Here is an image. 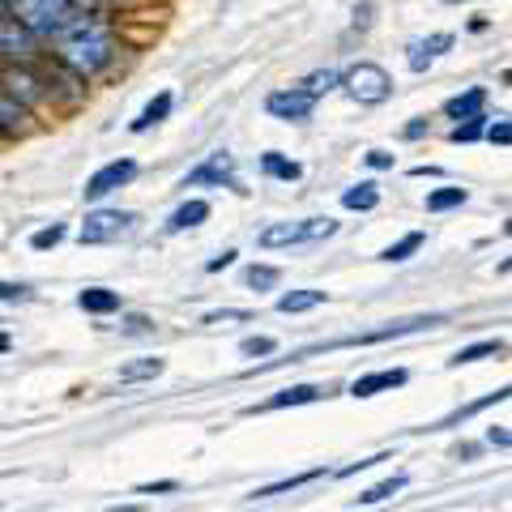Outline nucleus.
Returning <instances> with one entry per match:
<instances>
[{
  "mask_svg": "<svg viewBox=\"0 0 512 512\" xmlns=\"http://www.w3.org/2000/svg\"><path fill=\"white\" fill-rule=\"evenodd\" d=\"M111 52H116V43H111V30L99 18H73L56 35V56L77 77H94L99 69H107Z\"/></svg>",
  "mask_w": 512,
  "mask_h": 512,
  "instance_id": "1",
  "label": "nucleus"
},
{
  "mask_svg": "<svg viewBox=\"0 0 512 512\" xmlns=\"http://www.w3.org/2000/svg\"><path fill=\"white\" fill-rule=\"evenodd\" d=\"M9 18L35 39H56L77 18V5L73 0H9Z\"/></svg>",
  "mask_w": 512,
  "mask_h": 512,
  "instance_id": "2",
  "label": "nucleus"
},
{
  "mask_svg": "<svg viewBox=\"0 0 512 512\" xmlns=\"http://www.w3.org/2000/svg\"><path fill=\"white\" fill-rule=\"evenodd\" d=\"M338 86L350 94L355 103H363V107H376V103H384L393 94V77L380 69V64H372V60H359L355 69H346V73H338Z\"/></svg>",
  "mask_w": 512,
  "mask_h": 512,
  "instance_id": "3",
  "label": "nucleus"
},
{
  "mask_svg": "<svg viewBox=\"0 0 512 512\" xmlns=\"http://www.w3.org/2000/svg\"><path fill=\"white\" fill-rule=\"evenodd\" d=\"M133 227H137V214L128 210H94L82 222V244H111V239L128 235Z\"/></svg>",
  "mask_w": 512,
  "mask_h": 512,
  "instance_id": "4",
  "label": "nucleus"
},
{
  "mask_svg": "<svg viewBox=\"0 0 512 512\" xmlns=\"http://www.w3.org/2000/svg\"><path fill=\"white\" fill-rule=\"evenodd\" d=\"M265 107H269V116L274 120H308L312 116V107H316V99L303 86H291V90H274L265 99Z\"/></svg>",
  "mask_w": 512,
  "mask_h": 512,
  "instance_id": "5",
  "label": "nucleus"
},
{
  "mask_svg": "<svg viewBox=\"0 0 512 512\" xmlns=\"http://www.w3.org/2000/svg\"><path fill=\"white\" fill-rule=\"evenodd\" d=\"M137 175V163L133 158H116V163H107V167H99L86 180V201H99V197H107V192H116V188H124L128 180Z\"/></svg>",
  "mask_w": 512,
  "mask_h": 512,
  "instance_id": "6",
  "label": "nucleus"
},
{
  "mask_svg": "<svg viewBox=\"0 0 512 512\" xmlns=\"http://www.w3.org/2000/svg\"><path fill=\"white\" fill-rule=\"evenodd\" d=\"M188 184H235V158L227 154V150H218V154H210L205 163L197 167V171H188V180H184V188Z\"/></svg>",
  "mask_w": 512,
  "mask_h": 512,
  "instance_id": "7",
  "label": "nucleus"
},
{
  "mask_svg": "<svg viewBox=\"0 0 512 512\" xmlns=\"http://www.w3.org/2000/svg\"><path fill=\"white\" fill-rule=\"evenodd\" d=\"M406 384V372L402 367H384V372H372V376H359L350 384V397H376V393H389V389H402Z\"/></svg>",
  "mask_w": 512,
  "mask_h": 512,
  "instance_id": "8",
  "label": "nucleus"
},
{
  "mask_svg": "<svg viewBox=\"0 0 512 512\" xmlns=\"http://www.w3.org/2000/svg\"><path fill=\"white\" fill-rule=\"evenodd\" d=\"M453 47V35H427V39H414L410 47H406V64L414 73H423V69H431V60H436L440 52H448Z\"/></svg>",
  "mask_w": 512,
  "mask_h": 512,
  "instance_id": "9",
  "label": "nucleus"
},
{
  "mask_svg": "<svg viewBox=\"0 0 512 512\" xmlns=\"http://www.w3.org/2000/svg\"><path fill=\"white\" fill-rule=\"evenodd\" d=\"M30 47H35V35H30L26 26H18L13 18H0V52L5 56H30Z\"/></svg>",
  "mask_w": 512,
  "mask_h": 512,
  "instance_id": "10",
  "label": "nucleus"
},
{
  "mask_svg": "<svg viewBox=\"0 0 512 512\" xmlns=\"http://www.w3.org/2000/svg\"><path fill=\"white\" fill-rule=\"evenodd\" d=\"M261 248H291V244H303V222H274L256 235Z\"/></svg>",
  "mask_w": 512,
  "mask_h": 512,
  "instance_id": "11",
  "label": "nucleus"
},
{
  "mask_svg": "<svg viewBox=\"0 0 512 512\" xmlns=\"http://www.w3.org/2000/svg\"><path fill=\"white\" fill-rule=\"evenodd\" d=\"M205 218H210V205H205V201H184L180 210H175V214L167 218V231H171V235L192 231V227H201Z\"/></svg>",
  "mask_w": 512,
  "mask_h": 512,
  "instance_id": "12",
  "label": "nucleus"
},
{
  "mask_svg": "<svg viewBox=\"0 0 512 512\" xmlns=\"http://www.w3.org/2000/svg\"><path fill=\"white\" fill-rule=\"evenodd\" d=\"M325 393L320 384H295V389H282V393H274L269 402L261 406V410H286V406H308V402H316V397Z\"/></svg>",
  "mask_w": 512,
  "mask_h": 512,
  "instance_id": "13",
  "label": "nucleus"
},
{
  "mask_svg": "<svg viewBox=\"0 0 512 512\" xmlns=\"http://www.w3.org/2000/svg\"><path fill=\"white\" fill-rule=\"evenodd\" d=\"M483 103H487V90L474 86V90H466V94H457V99H448V103H444V116H448V120H466V116H478V111H483Z\"/></svg>",
  "mask_w": 512,
  "mask_h": 512,
  "instance_id": "14",
  "label": "nucleus"
},
{
  "mask_svg": "<svg viewBox=\"0 0 512 512\" xmlns=\"http://www.w3.org/2000/svg\"><path fill=\"white\" fill-rule=\"evenodd\" d=\"M316 478H325V466H316V470H303L295 478H282V483H269V487H256L248 500H274V495H286V491H295L303 483H316Z\"/></svg>",
  "mask_w": 512,
  "mask_h": 512,
  "instance_id": "15",
  "label": "nucleus"
},
{
  "mask_svg": "<svg viewBox=\"0 0 512 512\" xmlns=\"http://www.w3.org/2000/svg\"><path fill=\"white\" fill-rule=\"evenodd\" d=\"M261 171L269 175V180H286V184L299 180V175H303V167H299V163H291V158H282L278 150L261 154Z\"/></svg>",
  "mask_w": 512,
  "mask_h": 512,
  "instance_id": "16",
  "label": "nucleus"
},
{
  "mask_svg": "<svg viewBox=\"0 0 512 512\" xmlns=\"http://www.w3.org/2000/svg\"><path fill=\"white\" fill-rule=\"evenodd\" d=\"M77 303H82V312L103 316V312H116L120 308V295L116 291H103V286H90V291L77 295Z\"/></svg>",
  "mask_w": 512,
  "mask_h": 512,
  "instance_id": "17",
  "label": "nucleus"
},
{
  "mask_svg": "<svg viewBox=\"0 0 512 512\" xmlns=\"http://www.w3.org/2000/svg\"><path fill=\"white\" fill-rule=\"evenodd\" d=\"M167 116H171V94L163 90V94H158V99H154V103H150V107L133 120V133H150V128H154V124H163Z\"/></svg>",
  "mask_w": 512,
  "mask_h": 512,
  "instance_id": "18",
  "label": "nucleus"
},
{
  "mask_svg": "<svg viewBox=\"0 0 512 512\" xmlns=\"http://www.w3.org/2000/svg\"><path fill=\"white\" fill-rule=\"evenodd\" d=\"M320 303H325V291H291V295H282V299H278V312L295 316V312H312V308H320Z\"/></svg>",
  "mask_w": 512,
  "mask_h": 512,
  "instance_id": "19",
  "label": "nucleus"
},
{
  "mask_svg": "<svg viewBox=\"0 0 512 512\" xmlns=\"http://www.w3.org/2000/svg\"><path fill=\"white\" fill-rule=\"evenodd\" d=\"M423 239H427L423 231H410V235H402V239H397V244H389V248L380 252V261H389V265H393V261H410V256L423 248Z\"/></svg>",
  "mask_w": 512,
  "mask_h": 512,
  "instance_id": "20",
  "label": "nucleus"
},
{
  "mask_svg": "<svg viewBox=\"0 0 512 512\" xmlns=\"http://www.w3.org/2000/svg\"><path fill=\"white\" fill-rule=\"evenodd\" d=\"M342 205H346V210H376L380 192H376V184H355V188L342 192Z\"/></svg>",
  "mask_w": 512,
  "mask_h": 512,
  "instance_id": "21",
  "label": "nucleus"
},
{
  "mask_svg": "<svg viewBox=\"0 0 512 512\" xmlns=\"http://www.w3.org/2000/svg\"><path fill=\"white\" fill-rule=\"evenodd\" d=\"M491 355H504V342L500 338H491V342H478V346H466V350H457L453 359V367H461V363H478V359H491Z\"/></svg>",
  "mask_w": 512,
  "mask_h": 512,
  "instance_id": "22",
  "label": "nucleus"
},
{
  "mask_svg": "<svg viewBox=\"0 0 512 512\" xmlns=\"http://www.w3.org/2000/svg\"><path fill=\"white\" fill-rule=\"evenodd\" d=\"M402 487H406V474H393V478H384V483H376L372 491H363L355 504H384V500H393Z\"/></svg>",
  "mask_w": 512,
  "mask_h": 512,
  "instance_id": "23",
  "label": "nucleus"
},
{
  "mask_svg": "<svg viewBox=\"0 0 512 512\" xmlns=\"http://www.w3.org/2000/svg\"><path fill=\"white\" fill-rule=\"evenodd\" d=\"M163 376V359H137V363H124L120 367V380L133 384V380H154Z\"/></svg>",
  "mask_w": 512,
  "mask_h": 512,
  "instance_id": "24",
  "label": "nucleus"
},
{
  "mask_svg": "<svg viewBox=\"0 0 512 512\" xmlns=\"http://www.w3.org/2000/svg\"><path fill=\"white\" fill-rule=\"evenodd\" d=\"M453 205H466V188H436V192H427V210L431 214H444V210H453Z\"/></svg>",
  "mask_w": 512,
  "mask_h": 512,
  "instance_id": "25",
  "label": "nucleus"
},
{
  "mask_svg": "<svg viewBox=\"0 0 512 512\" xmlns=\"http://www.w3.org/2000/svg\"><path fill=\"white\" fill-rule=\"evenodd\" d=\"M244 282L252 286V291H274V286L282 282V274H278L274 265H252L248 274H244Z\"/></svg>",
  "mask_w": 512,
  "mask_h": 512,
  "instance_id": "26",
  "label": "nucleus"
},
{
  "mask_svg": "<svg viewBox=\"0 0 512 512\" xmlns=\"http://www.w3.org/2000/svg\"><path fill=\"white\" fill-rule=\"evenodd\" d=\"M333 86H338V69H316L312 77H303V90H308L312 99H320V94L333 90Z\"/></svg>",
  "mask_w": 512,
  "mask_h": 512,
  "instance_id": "27",
  "label": "nucleus"
},
{
  "mask_svg": "<svg viewBox=\"0 0 512 512\" xmlns=\"http://www.w3.org/2000/svg\"><path fill=\"white\" fill-rule=\"evenodd\" d=\"M244 320H252V312L244 308H227V312H210L201 320V325H214V329H231V325H244Z\"/></svg>",
  "mask_w": 512,
  "mask_h": 512,
  "instance_id": "28",
  "label": "nucleus"
},
{
  "mask_svg": "<svg viewBox=\"0 0 512 512\" xmlns=\"http://www.w3.org/2000/svg\"><path fill=\"white\" fill-rule=\"evenodd\" d=\"M333 231H338V222H333V218H308V222H303V244H316V239H329Z\"/></svg>",
  "mask_w": 512,
  "mask_h": 512,
  "instance_id": "29",
  "label": "nucleus"
},
{
  "mask_svg": "<svg viewBox=\"0 0 512 512\" xmlns=\"http://www.w3.org/2000/svg\"><path fill=\"white\" fill-rule=\"evenodd\" d=\"M483 120H487L483 111H478V116H466V124H457L448 137H453V141H478V137H483V128H487Z\"/></svg>",
  "mask_w": 512,
  "mask_h": 512,
  "instance_id": "30",
  "label": "nucleus"
},
{
  "mask_svg": "<svg viewBox=\"0 0 512 512\" xmlns=\"http://www.w3.org/2000/svg\"><path fill=\"white\" fill-rule=\"evenodd\" d=\"M278 342L274 338H248V342H239V355L244 359H265V355H274Z\"/></svg>",
  "mask_w": 512,
  "mask_h": 512,
  "instance_id": "31",
  "label": "nucleus"
},
{
  "mask_svg": "<svg viewBox=\"0 0 512 512\" xmlns=\"http://www.w3.org/2000/svg\"><path fill=\"white\" fill-rule=\"evenodd\" d=\"M60 239H64V227H60V222H56V227H43V231H35V235H30V248H56L60 244Z\"/></svg>",
  "mask_w": 512,
  "mask_h": 512,
  "instance_id": "32",
  "label": "nucleus"
},
{
  "mask_svg": "<svg viewBox=\"0 0 512 512\" xmlns=\"http://www.w3.org/2000/svg\"><path fill=\"white\" fill-rule=\"evenodd\" d=\"M0 299H5V303H26L30 299V286H22V282H0Z\"/></svg>",
  "mask_w": 512,
  "mask_h": 512,
  "instance_id": "33",
  "label": "nucleus"
},
{
  "mask_svg": "<svg viewBox=\"0 0 512 512\" xmlns=\"http://www.w3.org/2000/svg\"><path fill=\"white\" fill-rule=\"evenodd\" d=\"M483 133L495 141V146H508V141H512V128H508V116H500V120H495L491 128H483Z\"/></svg>",
  "mask_w": 512,
  "mask_h": 512,
  "instance_id": "34",
  "label": "nucleus"
},
{
  "mask_svg": "<svg viewBox=\"0 0 512 512\" xmlns=\"http://www.w3.org/2000/svg\"><path fill=\"white\" fill-rule=\"evenodd\" d=\"M380 461H389V453H380V457H367V461H355V466L338 470V478H350V474H359V470H372V466H380Z\"/></svg>",
  "mask_w": 512,
  "mask_h": 512,
  "instance_id": "35",
  "label": "nucleus"
},
{
  "mask_svg": "<svg viewBox=\"0 0 512 512\" xmlns=\"http://www.w3.org/2000/svg\"><path fill=\"white\" fill-rule=\"evenodd\" d=\"M367 167L389 171V167H393V154H384V150H367Z\"/></svg>",
  "mask_w": 512,
  "mask_h": 512,
  "instance_id": "36",
  "label": "nucleus"
},
{
  "mask_svg": "<svg viewBox=\"0 0 512 512\" xmlns=\"http://www.w3.org/2000/svg\"><path fill=\"white\" fill-rule=\"evenodd\" d=\"M124 333H150V320L146 316H128L124 320Z\"/></svg>",
  "mask_w": 512,
  "mask_h": 512,
  "instance_id": "37",
  "label": "nucleus"
},
{
  "mask_svg": "<svg viewBox=\"0 0 512 512\" xmlns=\"http://www.w3.org/2000/svg\"><path fill=\"white\" fill-rule=\"evenodd\" d=\"M227 265H235V252H231V248L222 252V256H214V261L205 265V269H210V274H218V269H227Z\"/></svg>",
  "mask_w": 512,
  "mask_h": 512,
  "instance_id": "38",
  "label": "nucleus"
},
{
  "mask_svg": "<svg viewBox=\"0 0 512 512\" xmlns=\"http://www.w3.org/2000/svg\"><path fill=\"white\" fill-rule=\"evenodd\" d=\"M487 444H495V448H508V431H504V427H491V431H487Z\"/></svg>",
  "mask_w": 512,
  "mask_h": 512,
  "instance_id": "39",
  "label": "nucleus"
},
{
  "mask_svg": "<svg viewBox=\"0 0 512 512\" xmlns=\"http://www.w3.org/2000/svg\"><path fill=\"white\" fill-rule=\"evenodd\" d=\"M175 487H180V483H175V478H167V483H146V487H141V495H154V491H175Z\"/></svg>",
  "mask_w": 512,
  "mask_h": 512,
  "instance_id": "40",
  "label": "nucleus"
},
{
  "mask_svg": "<svg viewBox=\"0 0 512 512\" xmlns=\"http://www.w3.org/2000/svg\"><path fill=\"white\" fill-rule=\"evenodd\" d=\"M427 133V120H414V124H406V137L414 141V137H423Z\"/></svg>",
  "mask_w": 512,
  "mask_h": 512,
  "instance_id": "41",
  "label": "nucleus"
},
{
  "mask_svg": "<svg viewBox=\"0 0 512 512\" xmlns=\"http://www.w3.org/2000/svg\"><path fill=\"white\" fill-rule=\"evenodd\" d=\"M107 512H141L137 504H120V508H107Z\"/></svg>",
  "mask_w": 512,
  "mask_h": 512,
  "instance_id": "42",
  "label": "nucleus"
},
{
  "mask_svg": "<svg viewBox=\"0 0 512 512\" xmlns=\"http://www.w3.org/2000/svg\"><path fill=\"white\" fill-rule=\"evenodd\" d=\"M9 346H13V342H9V333H0V355H5Z\"/></svg>",
  "mask_w": 512,
  "mask_h": 512,
  "instance_id": "43",
  "label": "nucleus"
},
{
  "mask_svg": "<svg viewBox=\"0 0 512 512\" xmlns=\"http://www.w3.org/2000/svg\"><path fill=\"white\" fill-rule=\"evenodd\" d=\"M0 18H9V0H0Z\"/></svg>",
  "mask_w": 512,
  "mask_h": 512,
  "instance_id": "44",
  "label": "nucleus"
},
{
  "mask_svg": "<svg viewBox=\"0 0 512 512\" xmlns=\"http://www.w3.org/2000/svg\"><path fill=\"white\" fill-rule=\"evenodd\" d=\"M444 5H461V0H444Z\"/></svg>",
  "mask_w": 512,
  "mask_h": 512,
  "instance_id": "45",
  "label": "nucleus"
}]
</instances>
